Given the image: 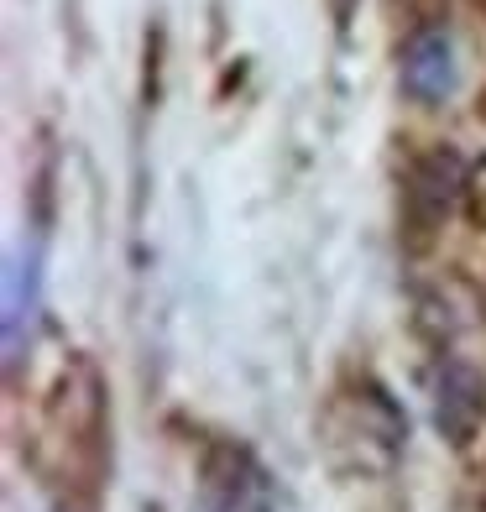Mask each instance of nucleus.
I'll list each match as a JSON object with an SVG mask.
<instances>
[{
	"mask_svg": "<svg viewBox=\"0 0 486 512\" xmlns=\"http://www.w3.org/2000/svg\"><path fill=\"white\" fill-rule=\"evenodd\" d=\"M37 476L58 512H95L110 476V392L95 356H68L42 403Z\"/></svg>",
	"mask_w": 486,
	"mask_h": 512,
	"instance_id": "1",
	"label": "nucleus"
},
{
	"mask_svg": "<svg viewBox=\"0 0 486 512\" xmlns=\"http://www.w3.org/2000/svg\"><path fill=\"white\" fill-rule=\"evenodd\" d=\"M319 455L345 481H382L408 450V413L372 371H345L319 403Z\"/></svg>",
	"mask_w": 486,
	"mask_h": 512,
	"instance_id": "2",
	"label": "nucleus"
},
{
	"mask_svg": "<svg viewBox=\"0 0 486 512\" xmlns=\"http://www.w3.org/2000/svg\"><path fill=\"white\" fill-rule=\"evenodd\" d=\"M466 157L450 142H434L424 152L408 157V168L398 178V241L403 251H429L439 241L445 220L455 215V204H466Z\"/></svg>",
	"mask_w": 486,
	"mask_h": 512,
	"instance_id": "3",
	"label": "nucleus"
},
{
	"mask_svg": "<svg viewBox=\"0 0 486 512\" xmlns=\"http://www.w3.org/2000/svg\"><path fill=\"white\" fill-rule=\"evenodd\" d=\"M199 512H272V481L262 460L241 439H210L199 450V481H194Z\"/></svg>",
	"mask_w": 486,
	"mask_h": 512,
	"instance_id": "4",
	"label": "nucleus"
},
{
	"mask_svg": "<svg viewBox=\"0 0 486 512\" xmlns=\"http://www.w3.org/2000/svg\"><path fill=\"white\" fill-rule=\"evenodd\" d=\"M481 424H486V377L471 361L450 356L434 371V429H439L445 445L471 450Z\"/></svg>",
	"mask_w": 486,
	"mask_h": 512,
	"instance_id": "5",
	"label": "nucleus"
},
{
	"mask_svg": "<svg viewBox=\"0 0 486 512\" xmlns=\"http://www.w3.org/2000/svg\"><path fill=\"white\" fill-rule=\"evenodd\" d=\"M455 79H460V63H455V42L445 27H419L398 48V89L413 105L450 100Z\"/></svg>",
	"mask_w": 486,
	"mask_h": 512,
	"instance_id": "6",
	"label": "nucleus"
},
{
	"mask_svg": "<svg viewBox=\"0 0 486 512\" xmlns=\"http://www.w3.org/2000/svg\"><path fill=\"white\" fill-rule=\"evenodd\" d=\"M32 288H37V262H11L6 272V361H21V319H32Z\"/></svg>",
	"mask_w": 486,
	"mask_h": 512,
	"instance_id": "7",
	"label": "nucleus"
},
{
	"mask_svg": "<svg viewBox=\"0 0 486 512\" xmlns=\"http://www.w3.org/2000/svg\"><path fill=\"white\" fill-rule=\"evenodd\" d=\"M466 215H471V225L486 230V157L471 162V173H466Z\"/></svg>",
	"mask_w": 486,
	"mask_h": 512,
	"instance_id": "8",
	"label": "nucleus"
},
{
	"mask_svg": "<svg viewBox=\"0 0 486 512\" xmlns=\"http://www.w3.org/2000/svg\"><path fill=\"white\" fill-rule=\"evenodd\" d=\"M356 6H361V0H330V16H335V27H351Z\"/></svg>",
	"mask_w": 486,
	"mask_h": 512,
	"instance_id": "9",
	"label": "nucleus"
},
{
	"mask_svg": "<svg viewBox=\"0 0 486 512\" xmlns=\"http://www.w3.org/2000/svg\"><path fill=\"white\" fill-rule=\"evenodd\" d=\"M476 115H481V121H486V89H481V100H476Z\"/></svg>",
	"mask_w": 486,
	"mask_h": 512,
	"instance_id": "10",
	"label": "nucleus"
},
{
	"mask_svg": "<svg viewBox=\"0 0 486 512\" xmlns=\"http://www.w3.org/2000/svg\"><path fill=\"white\" fill-rule=\"evenodd\" d=\"M481 6H486V0H481Z\"/></svg>",
	"mask_w": 486,
	"mask_h": 512,
	"instance_id": "11",
	"label": "nucleus"
}]
</instances>
